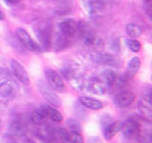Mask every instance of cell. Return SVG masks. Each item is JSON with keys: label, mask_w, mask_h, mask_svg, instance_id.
I'll use <instances>...</instances> for the list:
<instances>
[{"label": "cell", "mask_w": 152, "mask_h": 143, "mask_svg": "<svg viewBox=\"0 0 152 143\" xmlns=\"http://www.w3.org/2000/svg\"><path fill=\"white\" fill-rule=\"evenodd\" d=\"M10 64H11V69L12 71L13 75L15 76V78L19 82L25 85L30 84V76H28V74L26 71L25 67L20 62L16 59H12Z\"/></svg>", "instance_id": "cell-4"}, {"label": "cell", "mask_w": 152, "mask_h": 143, "mask_svg": "<svg viewBox=\"0 0 152 143\" xmlns=\"http://www.w3.org/2000/svg\"><path fill=\"white\" fill-rule=\"evenodd\" d=\"M38 32L37 36H39L40 40L42 42V44L44 45L45 47L50 45V29L48 28L47 26H40L38 28Z\"/></svg>", "instance_id": "cell-16"}, {"label": "cell", "mask_w": 152, "mask_h": 143, "mask_svg": "<svg viewBox=\"0 0 152 143\" xmlns=\"http://www.w3.org/2000/svg\"><path fill=\"white\" fill-rule=\"evenodd\" d=\"M45 75H46L48 83H49V86L52 90L59 91V92H63L65 90L64 81L56 71L52 70L50 68H48L45 71Z\"/></svg>", "instance_id": "cell-3"}, {"label": "cell", "mask_w": 152, "mask_h": 143, "mask_svg": "<svg viewBox=\"0 0 152 143\" xmlns=\"http://www.w3.org/2000/svg\"><path fill=\"white\" fill-rule=\"evenodd\" d=\"M121 132L128 139L140 137L141 135V127L139 123L135 120H127L126 122H122Z\"/></svg>", "instance_id": "cell-5"}, {"label": "cell", "mask_w": 152, "mask_h": 143, "mask_svg": "<svg viewBox=\"0 0 152 143\" xmlns=\"http://www.w3.org/2000/svg\"><path fill=\"white\" fill-rule=\"evenodd\" d=\"M6 1L10 4H17L21 1V0H6Z\"/></svg>", "instance_id": "cell-22"}, {"label": "cell", "mask_w": 152, "mask_h": 143, "mask_svg": "<svg viewBox=\"0 0 152 143\" xmlns=\"http://www.w3.org/2000/svg\"><path fill=\"white\" fill-rule=\"evenodd\" d=\"M138 109H139V112L142 116V117L145 120L150 122L152 119V105H151L150 94H147L144 98L141 99Z\"/></svg>", "instance_id": "cell-8"}, {"label": "cell", "mask_w": 152, "mask_h": 143, "mask_svg": "<svg viewBox=\"0 0 152 143\" xmlns=\"http://www.w3.org/2000/svg\"><path fill=\"white\" fill-rule=\"evenodd\" d=\"M31 121L35 124H41L43 122H45L48 119V116H47V113L45 111L44 107L41 106L40 108L34 110L31 114Z\"/></svg>", "instance_id": "cell-15"}, {"label": "cell", "mask_w": 152, "mask_h": 143, "mask_svg": "<svg viewBox=\"0 0 152 143\" xmlns=\"http://www.w3.org/2000/svg\"><path fill=\"white\" fill-rule=\"evenodd\" d=\"M45 111L47 113L48 118H50V120H52L53 122H62L63 121V114H61V112H59L58 110L55 108H52L50 106H47V105H43Z\"/></svg>", "instance_id": "cell-13"}, {"label": "cell", "mask_w": 152, "mask_h": 143, "mask_svg": "<svg viewBox=\"0 0 152 143\" xmlns=\"http://www.w3.org/2000/svg\"><path fill=\"white\" fill-rule=\"evenodd\" d=\"M128 48L133 52H139L141 51L142 44L137 39H130L128 40Z\"/></svg>", "instance_id": "cell-19"}, {"label": "cell", "mask_w": 152, "mask_h": 143, "mask_svg": "<svg viewBox=\"0 0 152 143\" xmlns=\"http://www.w3.org/2000/svg\"><path fill=\"white\" fill-rule=\"evenodd\" d=\"M112 5L111 0H88L87 10L91 15H101Z\"/></svg>", "instance_id": "cell-2"}, {"label": "cell", "mask_w": 152, "mask_h": 143, "mask_svg": "<svg viewBox=\"0 0 152 143\" xmlns=\"http://www.w3.org/2000/svg\"><path fill=\"white\" fill-rule=\"evenodd\" d=\"M79 101L80 103L83 105L84 107L90 109V110H94V111H97V110H101L104 105L103 103L98 99H95L93 97H87V95H84V97H79Z\"/></svg>", "instance_id": "cell-10"}, {"label": "cell", "mask_w": 152, "mask_h": 143, "mask_svg": "<svg viewBox=\"0 0 152 143\" xmlns=\"http://www.w3.org/2000/svg\"><path fill=\"white\" fill-rule=\"evenodd\" d=\"M5 13L3 12V10L1 9V7H0V20H4L5 19Z\"/></svg>", "instance_id": "cell-21"}, {"label": "cell", "mask_w": 152, "mask_h": 143, "mask_svg": "<svg viewBox=\"0 0 152 143\" xmlns=\"http://www.w3.org/2000/svg\"><path fill=\"white\" fill-rule=\"evenodd\" d=\"M135 100V94L130 91H122L114 97V103L119 108H126Z\"/></svg>", "instance_id": "cell-6"}, {"label": "cell", "mask_w": 152, "mask_h": 143, "mask_svg": "<svg viewBox=\"0 0 152 143\" xmlns=\"http://www.w3.org/2000/svg\"><path fill=\"white\" fill-rule=\"evenodd\" d=\"M122 128V122L120 121H116V122H112L110 124H108L107 126L104 127V136L106 139L110 140L111 138H113L117 135V133L121 131Z\"/></svg>", "instance_id": "cell-11"}, {"label": "cell", "mask_w": 152, "mask_h": 143, "mask_svg": "<svg viewBox=\"0 0 152 143\" xmlns=\"http://www.w3.org/2000/svg\"><path fill=\"white\" fill-rule=\"evenodd\" d=\"M88 143H102V142H101V140H100V139H98V138L92 137V138H90V139H89Z\"/></svg>", "instance_id": "cell-20"}, {"label": "cell", "mask_w": 152, "mask_h": 143, "mask_svg": "<svg viewBox=\"0 0 152 143\" xmlns=\"http://www.w3.org/2000/svg\"><path fill=\"white\" fill-rule=\"evenodd\" d=\"M95 60L102 64H112L115 60V57L108 54H99L96 55Z\"/></svg>", "instance_id": "cell-17"}, {"label": "cell", "mask_w": 152, "mask_h": 143, "mask_svg": "<svg viewBox=\"0 0 152 143\" xmlns=\"http://www.w3.org/2000/svg\"><path fill=\"white\" fill-rule=\"evenodd\" d=\"M141 67V58L139 56H134L129 60L127 64V68H126V76L127 77H133L139 71Z\"/></svg>", "instance_id": "cell-12"}, {"label": "cell", "mask_w": 152, "mask_h": 143, "mask_svg": "<svg viewBox=\"0 0 152 143\" xmlns=\"http://www.w3.org/2000/svg\"><path fill=\"white\" fill-rule=\"evenodd\" d=\"M16 36L18 38V40L21 42V44L28 49V51L32 52H40V46L37 44L36 41L33 39L31 36V35L28 33L25 29L18 27L15 30Z\"/></svg>", "instance_id": "cell-1"}, {"label": "cell", "mask_w": 152, "mask_h": 143, "mask_svg": "<svg viewBox=\"0 0 152 143\" xmlns=\"http://www.w3.org/2000/svg\"><path fill=\"white\" fill-rule=\"evenodd\" d=\"M69 140L70 143H84V137L81 135L80 132L71 131L69 132Z\"/></svg>", "instance_id": "cell-18"}, {"label": "cell", "mask_w": 152, "mask_h": 143, "mask_svg": "<svg viewBox=\"0 0 152 143\" xmlns=\"http://www.w3.org/2000/svg\"><path fill=\"white\" fill-rule=\"evenodd\" d=\"M40 91H41V94H43V97H44L50 104L54 105V106H59L60 101H59L58 95L53 92V90L50 87H48V86L42 84L40 86Z\"/></svg>", "instance_id": "cell-9"}, {"label": "cell", "mask_w": 152, "mask_h": 143, "mask_svg": "<svg viewBox=\"0 0 152 143\" xmlns=\"http://www.w3.org/2000/svg\"><path fill=\"white\" fill-rule=\"evenodd\" d=\"M59 30L65 38L72 37L77 31V24L73 19H65L59 24Z\"/></svg>", "instance_id": "cell-7"}, {"label": "cell", "mask_w": 152, "mask_h": 143, "mask_svg": "<svg viewBox=\"0 0 152 143\" xmlns=\"http://www.w3.org/2000/svg\"><path fill=\"white\" fill-rule=\"evenodd\" d=\"M126 31L127 35L131 37V38H138L140 37L142 32H144V29H142V26L138 25V24L135 23H129L127 24L126 27Z\"/></svg>", "instance_id": "cell-14"}]
</instances>
